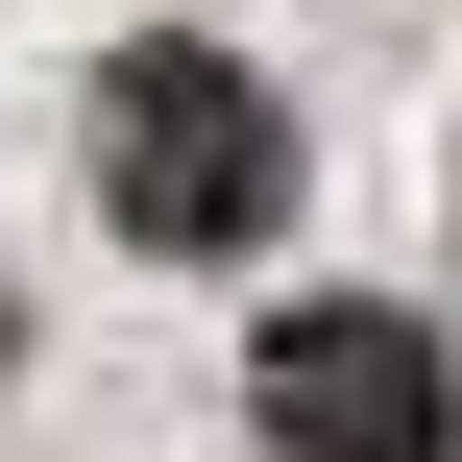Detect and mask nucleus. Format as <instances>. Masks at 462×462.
I'll use <instances>...</instances> for the list:
<instances>
[{
	"label": "nucleus",
	"mask_w": 462,
	"mask_h": 462,
	"mask_svg": "<svg viewBox=\"0 0 462 462\" xmlns=\"http://www.w3.org/2000/svg\"><path fill=\"white\" fill-rule=\"evenodd\" d=\"M97 219H122L146 268L268 244V219H292V97H268V73H219L195 24H146V49L97 73Z\"/></svg>",
	"instance_id": "f257e3e1"
},
{
	"label": "nucleus",
	"mask_w": 462,
	"mask_h": 462,
	"mask_svg": "<svg viewBox=\"0 0 462 462\" xmlns=\"http://www.w3.org/2000/svg\"><path fill=\"white\" fill-rule=\"evenodd\" d=\"M244 414H268V462H462V365L390 292H292L268 365H244Z\"/></svg>",
	"instance_id": "f03ea898"
},
{
	"label": "nucleus",
	"mask_w": 462,
	"mask_h": 462,
	"mask_svg": "<svg viewBox=\"0 0 462 462\" xmlns=\"http://www.w3.org/2000/svg\"><path fill=\"white\" fill-rule=\"evenodd\" d=\"M0 341H24V317H0Z\"/></svg>",
	"instance_id": "7ed1b4c3"
}]
</instances>
